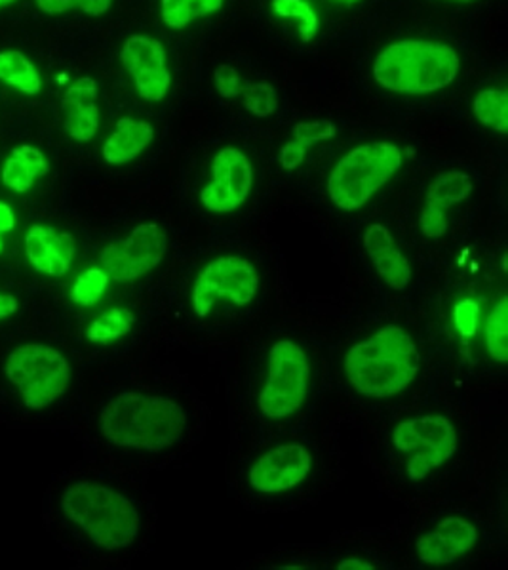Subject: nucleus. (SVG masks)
Returning <instances> with one entry per match:
<instances>
[{
    "label": "nucleus",
    "mask_w": 508,
    "mask_h": 570,
    "mask_svg": "<svg viewBox=\"0 0 508 570\" xmlns=\"http://www.w3.org/2000/svg\"><path fill=\"white\" fill-rule=\"evenodd\" d=\"M419 371L421 353L404 326H384L345 355V376L362 397H395L416 382Z\"/></svg>",
    "instance_id": "nucleus-1"
},
{
    "label": "nucleus",
    "mask_w": 508,
    "mask_h": 570,
    "mask_svg": "<svg viewBox=\"0 0 508 570\" xmlns=\"http://www.w3.org/2000/svg\"><path fill=\"white\" fill-rule=\"evenodd\" d=\"M100 425L109 443L132 451L162 452L183 438L187 412L170 397L126 392L107 403Z\"/></svg>",
    "instance_id": "nucleus-2"
},
{
    "label": "nucleus",
    "mask_w": 508,
    "mask_h": 570,
    "mask_svg": "<svg viewBox=\"0 0 508 570\" xmlns=\"http://www.w3.org/2000/svg\"><path fill=\"white\" fill-rule=\"evenodd\" d=\"M459 73L454 48L432 40H402L385 48L373 63V77L390 92L422 96L449 87Z\"/></svg>",
    "instance_id": "nucleus-3"
},
{
    "label": "nucleus",
    "mask_w": 508,
    "mask_h": 570,
    "mask_svg": "<svg viewBox=\"0 0 508 570\" xmlns=\"http://www.w3.org/2000/svg\"><path fill=\"white\" fill-rule=\"evenodd\" d=\"M61 508L67 519L103 550H124L138 538L141 521L136 505L106 484H71L63 492Z\"/></svg>",
    "instance_id": "nucleus-4"
},
{
    "label": "nucleus",
    "mask_w": 508,
    "mask_h": 570,
    "mask_svg": "<svg viewBox=\"0 0 508 570\" xmlns=\"http://www.w3.org/2000/svg\"><path fill=\"white\" fill-rule=\"evenodd\" d=\"M402 159V149L390 141L355 147L333 166L326 186L328 197L339 210H360L400 170Z\"/></svg>",
    "instance_id": "nucleus-5"
},
{
    "label": "nucleus",
    "mask_w": 508,
    "mask_h": 570,
    "mask_svg": "<svg viewBox=\"0 0 508 570\" xmlns=\"http://www.w3.org/2000/svg\"><path fill=\"white\" fill-rule=\"evenodd\" d=\"M7 376L20 392L27 409L42 411L67 392L71 382V366L50 345L27 344L10 353Z\"/></svg>",
    "instance_id": "nucleus-6"
},
{
    "label": "nucleus",
    "mask_w": 508,
    "mask_h": 570,
    "mask_svg": "<svg viewBox=\"0 0 508 570\" xmlns=\"http://www.w3.org/2000/svg\"><path fill=\"white\" fill-rule=\"evenodd\" d=\"M309 385L310 363L303 347L293 340H278L269 352L259 412L269 420L290 419L305 405Z\"/></svg>",
    "instance_id": "nucleus-7"
},
{
    "label": "nucleus",
    "mask_w": 508,
    "mask_h": 570,
    "mask_svg": "<svg viewBox=\"0 0 508 570\" xmlns=\"http://www.w3.org/2000/svg\"><path fill=\"white\" fill-rule=\"evenodd\" d=\"M457 441L456 425L442 414L402 420L392 431L395 449L409 456L406 473L414 483L429 478L432 471L454 458Z\"/></svg>",
    "instance_id": "nucleus-8"
},
{
    "label": "nucleus",
    "mask_w": 508,
    "mask_h": 570,
    "mask_svg": "<svg viewBox=\"0 0 508 570\" xmlns=\"http://www.w3.org/2000/svg\"><path fill=\"white\" fill-rule=\"evenodd\" d=\"M259 273L242 256H219L200 269L192 283V312L200 318L210 315L219 299H229L238 307L250 305L259 291Z\"/></svg>",
    "instance_id": "nucleus-9"
},
{
    "label": "nucleus",
    "mask_w": 508,
    "mask_h": 570,
    "mask_svg": "<svg viewBox=\"0 0 508 570\" xmlns=\"http://www.w3.org/2000/svg\"><path fill=\"white\" fill-rule=\"evenodd\" d=\"M168 253V235L159 224L133 227L124 239L107 245L100 254L101 267L109 279L133 283L155 272Z\"/></svg>",
    "instance_id": "nucleus-10"
},
{
    "label": "nucleus",
    "mask_w": 508,
    "mask_h": 570,
    "mask_svg": "<svg viewBox=\"0 0 508 570\" xmlns=\"http://www.w3.org/2000/svg\"><path fill=\"white\" fill-rule=\"evenodd\" d=\"M253 166L237 147H223L211 163V179L200 191V203L211 214H231L250 199Z\"/></svg>",
    "instance_id": "nucleus-11"
},
{
    "label": "nucleus",
    "mask_w": 508,
    "mask_h": 570,
    "mask_svg": "<svg viewBox=\"0 0 508 570\" xmlns=\"http://www.w3.org/2000/svg\"><path fill=\"white\" fill-rule=\"evenodd\" d=\"M312 456L307 446L299 443L278 444L253 462L248 481L253 491L261 494L290 492L309 478Z\"/></svg>",
    "instance_id": "nucleus-12"
},
{
    "label": "nucleus",
    "mask_w": 508,
    "mask_h": 570,
    "mask_svg": "<svg viewBox=\"0 0 508 570\" xmlns=\"http://www.w3.org/2000/svg\"><path fill=\"white\" fill-rule=\"evenodd\" d=\"M120 61L133 79L139 96L147 101H162L172 85L166 66V50L149 35L128 37L120 50Z\"/></svg>",
    "instance_id": "nucleus-13"
},
{
    "label": "nucleus",
    "mask_w": 508,
    "mask_h": 570,
    "mask_svg": "<svg viewBox=\"0 0 508 570\" xmlns=\"http://www.w3.org/2000/svg\"><path fill=\"white\" fill-rule=\"evenodd\" d=\"M478 529L469 519L449 515L417 540V558L432 567L456 563L478 544Z\"/></svg>",
    "instance_id": "nucleus-14"
},
{
    "label": "nucleus",
    "mask_w": 508,
    "mask_h": 570,
    "mask_svg": "<svg viewBox=\"0 0 508 570\" xmlns=\"http://www.w3.org/2000/svg\"><path fill=\"white\" fill-rule=\"evenodd\" d=\"M472 189H475V184L467 173L449 170V173L438 174L430 181L429 191L425 197V206L419 216V229L422 235L427 239H442L444 235L448 233L446 213L462 200L469 199Z\"/></svg>",
    "instance_id": "nucleus-15"
},
{
    "label": "nucleus",
    "mask_w": 508,
    "mask_h": 570,
    "mask_svg": "<svg viewBox=\"0 0 508 570\" xmlns=\"http://www.w3.org/2000/svg\"><path fill=\"white\" fill-rule=\"evenodd\" d=\"M26 254L37 272L61 277L73 266L77 240L71 233L37 224L27 232Z\"/></svg>",
    "instance_id": "nucleus-16"
},
{
    "label": "nucleus",
    "mask_w": 508,
    "mask_h": 570,
    "mask_svg": "<svg viewBox=\"0 0 508 570\" xmlns=\"http://www.w3.org/2000/svg\"><path fill=\"white\" fill-rule=\"evenodd\" d=\"M363 248L390 291L402 292L411 283V264L406 254L398 248L392 233L384 224H371L363 233Z\"/></svg>",
    "instance_id": "nucleus-17"
},
{
    "label": "nucleus",
    "mask_w": 508,
    "mask_h": 570,
    "mask_svg": "<svg viewBox=\"0 0 508 570\" xmlns=\"http://www.w3.org/2000/svg\"><path fill=\"white\" fill-rule=\"evenodd\" d=\"M66 130L74 141L87 144L100 130L98 82L92 77H79L67 88L61 100Z\"/></svg>",
    "instance_id": "nucleus-18"
},
{
    "label": "nucleus",
    "mask_w": 508,
    "mask_h": 570,
    "mask_svg": "<svg viewBox=\"0 0 508 570\" xmlns=\"http://www.w3.org/2000/svg\"><path fill=\"white\" fill-rule=\"evenodd\" d=\"M152 138L155 130L147 120L122 117L117 120V130L103 144V159L109 165H128L151 146Z\"/></svg>",
    "instance_id": "nucleus-19"
},
{
    "label": "nucleus",
    "mask_w": 508,
    "mask_h": 570,
    "mask_svg": "<svg viewBox=\"0 0 508 570\" xmlns=\"http://www.w3.org/2000/svg\"><path fill=\"white\" fill-rule=\"evenodd\" d=\"M50 173L47 155L39 147H16L2 166V184L16 193H27L37 179Z\"/></svg>",
    "instance_id": "nucleus-20"
},
{
    "label": "nucleus",
    "mask_w": 508,
    "mask_h": 570,
    "mask_svg": "<svg viewBox=\"0 0 508 570\" xmlns=\"http://www.w3.org/2000/svg\"><path fill=\"white\" fill-rule=\"evenodd\" d=\"M337 128L331 120H312V122H298L293 127V140L288 141L280 149V166L285 170H296L305 163V155L310 147L318 146L320 141L336 138Z\"/></svg>",
    "instance_id": "nucleus-21"
},
{
    "label": "nucleus",
    "mask_w": 508,
    "mask_h": 570,
    "mask_svg": "<svg viewBox=\"0 0 508 570\" xmlns=\"http://www.w3.org/2000/svg\"><path fill=\"white\" fill-rule=\"evenodd\" d=\"M0 80L26 96H37L42 90L39 69L20 50L0 52Z\"/></svg>",
    "instance_id": "nucleus-22"
},
{
    "label": "nucleus",
    "mask_w": 508,
    "mask_h": 570,
    "mask_svg": "<svg viewBox=\"0 0 508 570\" xmlns=\"http://www.w3.org/2000/svg\"><path fill=\"white\" fill-rule=\"evenodd\" d=\"M136 315L128 307H111L88 326L87 338L93 344H111L132 332Z\"/></svg>",
    "instance_id": "nucleus-23"
},
{
    "label": "nucleus",
    "mask_w": 508,
    "mask_h": 570,
    "mask_svg": "<svg viewBox=\"0 0 508 570\" xmlns=\"http://www.w3.org/2000/svg\"><path fill=\"white\" fill-rule=\"evenodd\" d=\"M223 0H162V21L170 29H186L192 21L218 12Z\"/></svg>",
    "instance_id": "nucleus-24"
},
{
    "label": "nucleus",
    "mask_w": 508,
    "mask_h": 570,
    "mask_svg": "<svg viewBox=\"0 0 508 570\" xmlns=\"http://www.w3.org/2000/svg\"><path fill=\"white\" fill-rule=\"evenodd\" d=\"M472 114L484 127L496 132H508V96L505 90L488 88L478 92L472 101Z\"/></svg>",
    "instance_id": "nucleus-25"
},
{
    "label": "nucleus",
    "mask_w": 508,
    "mask_h": 570,
    "mask_svg": "<svg viewBox=\"0 0 508 570\" xmlns=\"http://www.w3.org/2000/svg\"><path fill=\"white\" fill-rule=\"evenodd\" d=\"M486 347L489 357L505 365L508 361V299H499V304L489 313L486 321Z\"/></svg>",
    "instance_id": "nucleus-26"
},
{
    "label": "nucleus",
    "mask_w": 508,
    "mask_h": 570,
    "mask_svg": "<svg viewBox=\"0 0 508 570\" xmlns=\"http://www.w3.org/2000/svg\"><path fill=\"white\" fill-rule=\"evenodd\" d=\"M272 10L282 20H296L299 23V37L303 42L317 37L318 16L315 8L305 0H272Z\"/></svg>",
    "instance_id": "nucleus-27"
},
{
    "label": "nucleus",
    "mask_w": 508,
    "mask_h": 570,
    "mask_svg": "<svg viewBox=\"0 0 508 570\" xmlns=\"http://www.w3.org/2000/svg\"><path fill=\"white\" fill-rule=\"evenodd\" d=\"M109 275L100 267H90L87 272L79 275V279L74 281L73 291H71V299L74 304L82 307L96 305L103 298L107 286H109Z\"/></svg>",
    "instance_id": "nucleus-28"
},
{
    "label": "nucleus",
    "mask_w": 508,
    "mask_h": 570,
    "mask_svg": "<svg viewBox=\"0 0 508 570\" xmlns=\"http://www.w3.org/2000/svg\"><path fill=\"white\" fill-rule=\"evenodd\" d=\"M240 98L245 101V107L256 117H271L277 111L278 98L277 90L271 82H248L242 85Z\"/></svg>",
    "instance_id": "nucleus-29"
},
{
    "label": "nucleus",
    "mask_w": 508,
    "mask_h": 570,
    "mask_svg": "<svg viewBox=\"0 0 508 570\" xmlns=\"http://www.w3.org/2000/svg\"><path fill=\"white\" fill-rule=\"evenodd\" d=\"M37 7L40 12L48 16H60V13L71 12L74 8H79L88 16H103L109 12L112 7V0H37Z\"/></svg>",
    "instance_id": "nucleus-30"
},
{
    "label": "nucleus",
    "mask_w": 508,
    "mask_h": 570,
    "mask_svg": "<svg viewBox=\"0 0 508 570\" xmlns=\"http://www.w3.org/2000/svg\"><path fill=\"white\" fill-rule=\"evenodd\" d=\"M478 318H480V305L472 298H465L454 309V323L462 338H472L478 332Z\"/></svg>",
    "instance_id": "nucleus-31"
},
{
    "label": "nucleus",
    "mask_w": 508,
    "mask_h": 570,
    "mask_svg": "<svg viewBox=\"0 0 508 570\" xmlns=\"http://www.w3.org/2000/svg\"><path fill=\"white\" fill-rule=\"evenodd\" d=\"M213 82H216V90H218L219 96L225 98V100L238 98L240 90H242V85H245L237 69L227 66V63H221V66L216 67V71H213Z\"/></svg>",
    "instance_id": "nucleus-32"
},
{
    "label": "nucleus",
    "mask_w": 508,
    "mask_h": 570,
    "mask_svg": "<svg viewBox=\"0 0 508 570\" xmlns=\"http://www.w3.org/2000/svg\"><path fill=\"white\" fill-rule=\"evenodd\" d=\"M13 227H16V214L12 206L0 200V233L12 232Z\"/></svg>",
    "instance_id": "nucleus-33"
},
{
    "label": "nucleus",
    "mask_w": 508,
    "mask_h": 570,
    "mask_svg": "<svg viewBox=\"0 0 508 570\" xmlns=\"http://www.w3.org/2000/svg\"><path fill=\"white\" fill-rule=\"evenodd\" d=\"M18 312V299L12 294L0 292V318L10 317Z\"/></svg>",
    "instance_id": "nucleus-34"
},
{
    "label": "nucleus",
    "mask_w": 508,
    "mask_h": 570,
    "mask_svg": "<svg viewBox=\"0 0 508 570\" xmlns=\"http://www.w3.org/2000/svg\"><path fill=\"white\" fill-rule=\"evenodd\" d=\"M339 570H373V564L362 559H345L341 563L337 564Z\"/></svg>",
    "instance_id": "nucleus-35"
},
{
    "label": "nucleus",
    "mask_w": 508,
    "mask_h": 570,
    "mask_svg": "<svg viewBox=\"0 0 508 570\" xmlns=\"http://www.w3.org/2000/svg\"><path fill=\"white\" fill-rule=\"evenodd\" d=\"M330 2H336V4H345V7H352V4H357L360 0H330Z\"/></svg>",
    "instance_id": "nucleus-36"
},
{
    "label": "nucleus",
    "mask_w": 508,
    "mask_h": 570,
    "mask_svg": "<svg viewBox=\"0 0 508 570\" xmlns=\"http://www.w3.org/2000/svg\"><path fill=\"white\" fill-rule=\"evenodd\" d=\"M13 2H18V0H0V10H2V8L10 7Z\"/></svg>",
    "instance_id": "nucleus-37"
},
{
    "label": "nucleus",
    "mask_w": 508,
    "mask_h": 570,
    "mask_svg": "<svg viewBox=\"0 0 508 570\" xmlns=\"http://www.w3.org/2000/svg\"><path fill=\"white\" fill-rule=\"evenodd\" d=\"M454 2H465V4H470V2H476V0H454Z\"/></svg>",
    "instance_id": "nucleus-38"
},
{
    "label": "nucleus",
    "mask_w": 508,
    "mask_h": 570,
    "mask_svg": "<svg viewBox=\"0 0 508 570\" xmlns=\"http://www.w3.org/2000/svg\"><path fill=\"white\" fill-rule=\"evenodd\" d=\"M0 253H2V237H0Z\"/></svg>",
    "instance_id": "nucleus-39"
}]
</instances>
